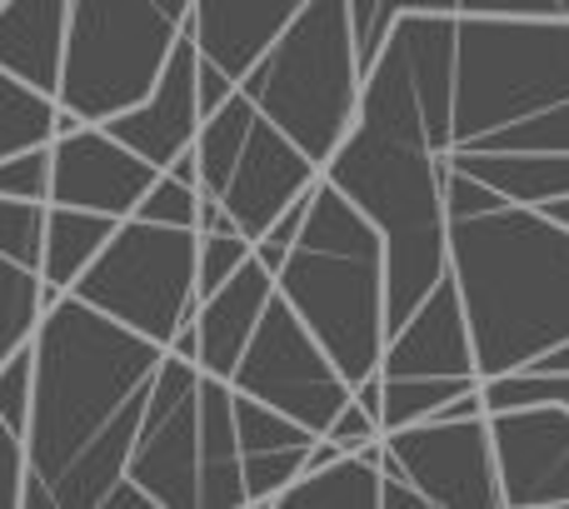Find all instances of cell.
<instances>
[{"label": "cell", "mask_w": 569, "mask_h": 509, "mask_svg": "<svg viewBox=\"0 0 569 509\" xmlns=\"http://www.w3.org/2000/svg\"><path fill=\"white\" fill-rule=\"evenodd\" d=\"M250 255H256V240L250 236H200V300H206V295H216L220 285L230 280V275L240 270V265L250 260Z\"/></svg>", "instance_id": "obj_32"}, {"label": "cell", "mask_w": 569, "mask_h": 509, "mask_svg": "<svg viewBox=\"0 0 569 509\" xmlns=\"http://www.w3.org/2000/svg\"><path fill=\"white\" fill-rule=\"evenodd\" d=\"M236 425H240V450L246 455H266V450H290V445H315L320 435L305 430L300 420H290L276 405L256 400V395L236 390Z\"/></svg>", "instance_id": "obj_26"}, {"label": "cell", "mask_w": 569, "mask_h": 509, "mask_svg": "<svg viewBox=\"0 0 569 509\" xmlns=\"http://www.w3.org/2000/svg\"><path fill=\"white\" fill-rule=\"evenodd\" d=\"M315 445H290V450H266L246 455V485H250V509H276V500L305 475Z\"/></svg>", "instance_id": "obj_28"}, {"label": "cell", "mask_w": 569, "mask_h": 509, "mask_svg": "<svg viewBox=\"0 0 569 509\" xmlns=\"http://www.w3.org/2000/svg\"><path fill=\"white\" fill-rule=\"evenodd\" d=\"M240 90L315 166H330L360 120L365 90V50L350 0H310L246 70Z\"/></svg>", "instance_id": "obj_6"}, {"label": "cell", "mask_w": 569, "mask_h": 509, "mask_svg": "<svg viewBox=\"0 0 569 509\" xmlns=\"http://www.w3.org/2000/svg\"><path fill=\"white\" fill-rule=\"evenodd\" d=\"M276 290H280L276 270H270L260 255H250V260L240 265V270L230 275L216 295L200 300L196 320H190V330H196V365L200 370L220 375V380H230V375L240 370V355H246L250 335L260 330V320H266Z\"/></svg>", "instance_id": "obj_17"}, {"label": "cell", "mask_w": 569, "mask_h": 509, "mask_svg": "<svg viewBox=\"0 0 569 509\" xmlns=\"http://www.w3.org/2000/svg\"><path fill=\"white\" fill-rule=\"evenodd\" d=\"M385 470H405L435 509H505L490 415L420 420L385 435Z\"/></svg>", "instance_id": "obj_10"}, {"label": "cell", "mask_w": 569, "mask_h": 509, "mask_svg": "<svg viewBox=\"0 0 569 509\" xmlns=\"http://www.w3.org/2000/svg\"><path fill=\"white\" fill-rule=\"evenodd\" d=\"M140 220H156V226H186L200 230V186L176 170H160L156 186L146 190V200L136 206Z\"/></svg>", "instance_id": "obj_29"}, {"label": "cell", "mask_w": 569, "mask_h": 509, "mask_svg": "<svg viewBox=\"0 0 569 509\" xmlns=\"http://www.w3.org/2000/svg\"><path fill=\"white\" fill-rule=\"evenodd\" d=\"M116 226L120 220L100 216V210L50 206V216H46V265H40L50 300H60V295L90 270V260L106 250V240L116 236Z\"/></svg>", "instance_id": "obj_22"}, {"label": "cell", "mask_w": 569, "mask_h": 509, "mask_svg": "<svg viewBox=\"0 0 569 509\" xmlns=\"http://www.w3.org/2000/svg\"><path fill=\"white\" fill-rule=\"evenodd\" d=\"M200 230L156 226V220L126 216L90 270L70 285L86 305L106 310L110 320L176 345V335L200 310Z\"/></svg>", "instance_id": "obj_8"}, {"label": "cell", "mask_w": 569, "mask_h": 509, "mask_svg": "<svg viewBox=\"0 0 569 509\" xmlns=\"http://www.w3.org/2000/svg\"><path fill=\"white\" fill-rule=\"evenodd\" d=\"M100 509H160V505H156V495H150L140 480H130V475H120V480H116V490L106 495V505H100Z\"/></svg>", "instance_id": "obj_37"}, {"label": "cell", "mask_w": 569, "mask_h": 509, "mask_svg": "<svg viewBox=\"0 0 569 509\" xmlns=\"http://www.w3.org/2000/svg\"><path fill=\"white\" fill-rule=\"evenodd\" d=\"M30 475L20 509H100L126 475L170 345L110 320L80 295L46 305L36 335Z\"/></svg>", "instance_id": "obj_1"}, {"label": "cell", "mask_w": 569, "mask_h": 509, "mask_svg": "<svg viewBox=\"0 0 569 509\" xmlns=\"http://www.w3.org/2000/svg\"><path fill=\"white\" fill-rule=\"evenodd\" d=\"M26 475H30V440L26 430L0 415V509H20L26 500Z\"/></svg>", "instance_id": "obj_33"}, {"label": "cell", "mask_w": 569, "mask_h": 509, "mask_svg": "<svg viewBox=\"0 0 569 509\" xmlns=\"http://www.w3.org/2000/svg\"><path fill=\"white\" fill-rule=\"evenodd\" d=\"M156 176L160 166H150L140 150L110 136L100 120H80L50 140V206L100 210V216L126 220L136 216Z\"/></svg>", "instance_id": "obj_12"}, {"label": "cell", "mask_w": 569, "mask_h": 509, "mask_svg": "<svg viewBox=\"0 0 569 509\" xmlns=\"http://www.w3.org/2000/svg\"><path fill=\"white\" fill-rule=\"evenodd\" d=\"M46 200H16L0 196V250L20 265H46Z\"/></svg>", "instance_id": "obj_27"}, {"label": "cell", "mask_w": 569, "mask_h": 509, "mask_svg": "<svg viewBox=\"0 0 569 509\" xmlns=\"http://www.w3.org/2000/svg\"><path fill=\"white\" fill-rule=\"evenodd\" d=\"M240 395H256V400L276 405L290 420H300L305 430L325 435L335 425V415L355 400V385L345 380V370L330 360L315 330L295 315V305L276 290L260 330L250 335L246 355H240V370L230 375Z\"/></svg>", "instance_id": "obj_9"}, {"label": "cell", "mask_w": 569, "mask_h": 509, "mask_svg": "<svg viewBox=\"0 0 569 509\" xmlns=\"http://www.w3.org/2000/svg\"><path fill=\"white\" fill-rule=\"evenodd\" d=\"M256 120H260V106L246 96V90H236L226 106L206 116V126H200V136H196L200 190H206V196H226L230 176H236L240 156H246V140H250V130H256Z\"/></svg>", "instance_id": "obj_23"}, {"label": "cell", "mask_w": 569, "mask_h": 509, "mask_svg": "<svg viewBox=\"0 0 569 509\" xmlns=\"http://www.w3.org/2000/svg\"><path fill=\"white\" fill-rule=\"evenodd\" d=\"M325 180L340 186L375 230L385 236L390 265V335L430 300L450 275V210H445V156L430 140L385 136L355 126L350 140L325 166Z\"/></svg>", "instance_id": "obj_5"}, {"label": "cell", "mask_w": 569, "mask_h": 509, "mask_svg": "<svg viewBox=\"0 0 569 509\" xmlns=\"http://www.w3.org/2000/svg\"><path fill=\"white\" fill-rule=\"evenodd\" d=\"M70 0H0V66L26 86L60 96Z\"/></svg>", "instance_id": "obj_19"}, {"label": "cell", "mask_w": 569, "mask_h": 509, "mask_svg": "<svg viewBox=\"0 0 569 509\" xmlns=\"http://www.w3.org/2000/svg\"><path fill=\"white\" fill-rule=\"evenodd\" d=\"M320 176L325 170L315 166L280 126H270V120L260 116L256 130H250V140H246V156H240L236 176H230V186L220 200L230 206L240 236L260 240V236H270V226H276L305 190L320 186Z\"/></svg>", "instance_id": "obj_15"}, {"label": "cell", "mask_w": 569, "mask_h": 509, "mask_svg": "<svg viewBox=\"0 0 569 509\" xmlns=\"http://www.w3.org/2000/svg\"><path fill=\"white\" fill-rule=\"evenodd\" d=\"M460 16H560L555 0H460Z\"/></svg>", "instance_id": "obj_36"}, {"label": "cell", "mask_w": 569, "mask_h": 509, "mask_svg": "<svg viewBox=\"0 0 569 509\" xmlns=\"http://www.w3.org/2000/svg\"><path fill=\"white\" fill-rule=\"evenodd\" d=\"M60 130V100L26 86L0 66V160L30 146H50Z\"/></svg>", "instance_id": "obj_24"}, {"label": "cell", "mask_w": 569, "mask_h": 509, "mask_svg": "<svg viewBox=\"0 0 569 509\" xmlns=\"http://www.w3.org/2000/svg\"><path fill=\"white\" fill-rule=\"evenodd\" d=\"M325 435H330V440L340 445V450H365V445L385 440V425L375 420V415L365 410V405H355V400H350L340 415H335V425H330Z\"/></svg>", "instance_id": "obj_34"}, {"label": "cell", "mask_w": 569, "mask_h": 509, "mask_svg": "<svg viewBox=\"0 0 569 509\" xmlns=\"http://www.w3.org/2000/svg\"><path fill=\"white\" fill-rule=\"evenodd\" d=\"M196 0H70L60 106L80 120H110L140 106L190 36Z\"/></svg>", "instance_id": "obj_7"}, {"label": "cell", "mask_w": 569, "mask_h": 509, "mask_svg": "<svg viewBox=\"0 0 569 509\" xmlns=\"http://www.w3.org/2000/svg\"><path fill=\"white\" fill-rule=\"evenodd\" d=\"M380 509H435V505H430V495H425L405 470H385Z\"/></svg>", "instance_id": "obj_35"}, {"label": "cell", "mask_w": 569, "mask_h": 509, "mask_svg": "<svg viewBox=\"0 0 569 509\" xmlns=\"http://www.w3.org/2000/svg\"><path fill=\"white\" fill-rule=\"evenodd\" d=\"M540 210H545V216H555L560 226H569V196L565 200H550V206H540Z\"/></svg>", "instance_id": "obj_39"}, {"label": "cell", "mask_w": 569, "mask_h": 509, "mask_svg": "<svg viewBox=\"0 0 569 509\" xmlns=\"http://www.w3.org/2000/svg\"><path fill=\"white\" fill-rule=\"evenodd\" d=\"M200 385L206 370L166 350L126 465V475L146 485L160 509H200Z\"/></svg>", "instance_id": "obj_11"}, {"label": "cell", "mask_w": 569, "mask_h": 509, "mask_svg": "<svg viewBox=\"0 0 569 509\" xmlns=\"http://www.w3.org/2000/svg\"><path fill=\"white\" fill-rule=\"evenodd\" d=\"M505 509H569V410L515 405L490 410Z\"/></svg>", "instance_id": "obj_13"}, {"label": "cell", "mask_w": 569, "mask_h": 509, "mask_svg": "<svg viewBox=\"0 0 569 509\" xmlns=\"http://www.w3.org/2000/svg\"><path fill=\"white\" fill-rule=\"evenodd\" d=\"M385 485V440L365 450H345L340 460L305 470L276 500V509H380Z\"/></svg>", "instance_id": "obj_21"}, {"label": "cell", "mask_w": 569, "mask_h": 509, "mask_svg": "<svg viewBox=\"0 0 569 509\" xmlns=\"http://www.w3.org/2000/svg\"><path fill=\"white\" fill-rule=\"evenodd\" d=\"M110 136H120L130 150L150 160V166L170 170L190 146H196L200 126H206V106H200V46L196 36H186L170 56L166 76L156 80L140 106L120 110V116L100 120Z\"/></svg>", "instance_id": "obj_14"}, {"label": "cell", "mask_w": 569, "mask_h": 509, "mask_svg": "<svg viewBox=\"0 0 569 509\" xmlns=\"http://www.w3.org/2000/svg\"><path fill=\"white\" fill-rule=\"evenodd\" d=\"M380 375H480L470 315H465L455 275H445L430 290V300L390 335Z\"/></svg>", "instance_id": "obj_16"}, {"label": "cell", "mask_w": 569, "mask_h": 509, "mask_svg": "<svg viewBox=\"0 0 569 509\" xmlns=\"http://www.w3.org/2000/svg\"><path fill=\"white\" fill-rule=\"evenodd\" d=\"M30 405H36V350L20 345L6 365H0V415L16 430H30Z\"/></svg>", "instance_id": "obj_30"}, {"label": "cell", "mask_w": 569, "mask_h": 509, "mask_svg": "<svg viewBox=\"0 0 569 509\" xmlns=\"http://www.w3.org/2000/svg\"><path fill=\"white\" fill-rule=\"evenodd\" d=\"M46 305H50L46 275H40L36 265H20L0 250V365H6L20 345H30Z\"/></svg>", "instance_id": "obj_25"}, {"label": "cell", "mask_w": 569, "mask_h": 509, "mask_svg": "<svg viewBox=\"0 0 569 509\" xmlns=\"http://www.w3.org/2000/svg\"><path fill=\"white\" fill-rule=\"evenodd\" d=\"M0 196L46 200L50 206V146H30L0 160Z\"/></svg>", "instance_id": "obj_31"}, {"label": "cell", "mask_w": 569, "mask_h": 509, "mask_svg": "<svg viewBox=\"0 0 569 509\" xmlns=\"http://www.w3.org/2000/svg\"><path fill=\"white\" fill-rule=\"evenodd\" d=\"M450 275L460 285L480 375L530 370L569 345V226L540 206L450 216Z\"/></svg>", "instance_id": "obj_2"}, {"label": "cell", "mask_w": 569, "mask_h": 509, "mask_svg": "<svg viewBox=\"0 0 569 509\" xmlns=\"http://www.w3.org/2000/svg\"><path fill=\"white\" fill-rule=\"evenodd\" d=\"M495 150L569 156V16H460L445 156Z\"/></svg>", "instance_id": "obj_3"}, {"label": "cell", "mask_w": 569, "mask_h": 509, "mask_svg": "<svg viewBox=\"0 0 569 509\" xmlns=\"http://www.w3.org/2000/svg\"><path fill=\"white\" fill-rule=\"evenodd\" d=\"M276 285L345 370V380L360 385L365 375H380L390 345L385 236L340 186H315L310 220L295 236Z\"/></svg>", "instance_id": "obj_4"}, {"label": "cell", "mask_w": 569, "mask_h": 509, "mask_svg": "<svg viewBox=\"0 0 569 509\" xmlns=\"http://www.w3.org/2000/svg\"><path fill=\"white\" fill-rule=\"evenodd\" d=\"M310 0H196L190 36L200 60L226 70L230 80H246V70L270 50V40L290 26Z\"/></svg>", "instance_id": "obj_18"}, {"label": "cell", "mask_w": 569, "mask_h": 509, "mask_svg": "<svg viewBox=\"0 0 569 509\" xmlns=\"http://www.w3.org/2000/svg\"><path fill=\"white\" fill-rule=\"evenodd\" d=\"M350 10H355V30H360V50H365V40H370V26H375V10H380V0H350Z\"/></svg>", "instance_id": "obj_38"}, {"label": "cell", "mask_w": 569, "mask_h": 509, "mask_svg": "<svg viewBox=\"0 0 569 509\" xmlns=\"http://www.w3.org/2000/svg\"><path fill=\"white\" fill-rule=\"evenodd\" d=\"M200 509H250L236 385L220 375H206L200 385Z\"/></svg>", "instance_id": "obj_20"}]
</instances>
